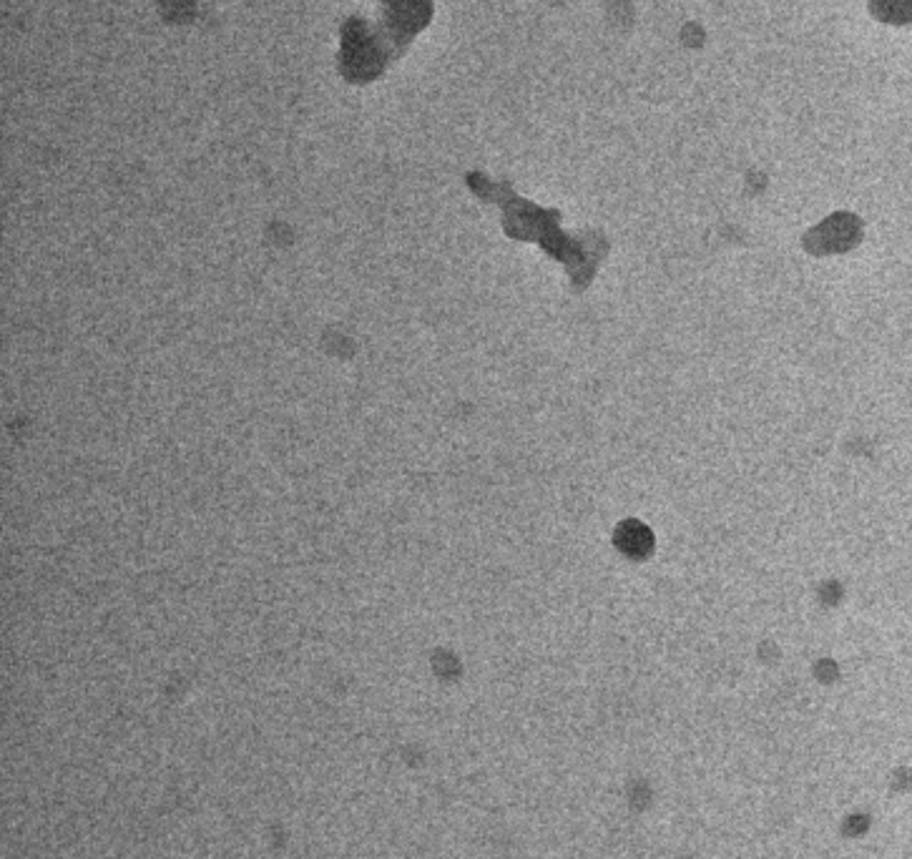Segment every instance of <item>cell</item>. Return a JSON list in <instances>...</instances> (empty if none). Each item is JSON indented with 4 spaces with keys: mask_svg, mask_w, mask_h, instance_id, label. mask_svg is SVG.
<instances>
[{
    "mask_svg": "<svg viewBox=\"0 0 912 859\" xmlns=\"http://www.w3.org/2000/svg\"><path fill=\"white\" fill-rule=\"evenodd\" d=\"M870 11L877 21L890 26L912 23V0H870Z\"/></svg>",
    "mask_w": 912,
    "mask_h": 859,
    "instance_id": "obj_1",
    "label": "cell"
},
{
    "mask_svg": "<svg viewBox=\"0 0 912 859\" xmlns=\"http://www.w3.org/2000/svg\"><path fill=\"white\" fill-rule=\"evenodd\" d=\"M649 535L641 525H626L624 533H621V546L626 548L629 553H644L649 548Z\"/></svg>",
    "mask_w": 912,
    "mask_h": 859,
    "instance_id": "obj_2",
    "label": "cell"
}]
</instances>
